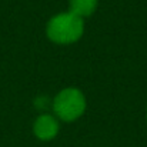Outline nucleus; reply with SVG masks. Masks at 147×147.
Returning a JSON list of instances; mask_svg holds the SVG:
<instances>
[{
  "mask_svg": "<svg viewBox=\"0 0 147 147\" xmlns=\"http://www.w3.org/2000/svg\"><path fill=\"white\" fill-rule=\"evenodd\" d=\"M59 129H60L59 119L56 116H53V114H49V113L40 114L34 120V124H33V133L42 142L53 140L57 136Z\"/></svg>",
  "mask_w": 147,
  "mask_h": 147,
  "instance_id": "nucleus-3",
  "label": "nucleus"
},
{
  "mask_svg": "<svg viewBox=\"0 0 147 147\" xmlns=\"http://www.w3.org/2000/svg\"><path fill=\"white\" fill-rule=\"evenodd\" d=\"M97 4L98 0H69V6H70L69 11L82 19H86L96 11Z\"/></svg>",
  "mask_w": 147,
  "mask_h": 147,
  "instance_id": "nucleus-4",
  "label": "nucleus"
},
{
  "mask_svg": "<svg viewBox=\"0 0 147 147\" xmlns=\"http://www.w3.org/2000/svg\"><path fill=\"white\" fill-rule=\"evenodd\" d=\"M50 104H51V101L47 96H39L34 98V107L37 110H46L50 107Z\"/></svg>",
  "mask_w": 147,
  "mask_h": 147,
  "instance_id": "nucleus-5",
  "label": "nucleus"
},
{
  "mask_svg": "<svg viewBox=\"0 0 147 147\" xmlns=\"http://www.w3.org/2000/svg\"><path fill=\"white\" fill-rule=\"evenodd\" d=\"M84 32V22L82 17L66 11L51 17L46 26V34L53 43L71 45L77 42Z\"/></svg>",
  "mask_w": 147,
  "mask_h": 147,
  "instance_id": "nucleus-1",
  "label": "nucleus"
},
{
  "mask_svg": "<svg viewBox=\"0 0 147 147\" xmlns=\"http://www.w3.org/2000/svg\"><path fill=\"white\" fill-rule=\"evenodd\" d=\"M51 107L54 116L63 121H74L86 110V97L82 90L74 87L63 89L53 98Z\"/></svg>",
  "mask_w": 147,
  "mask_h": 147,
  "instance_id": "nucleus-2",
  "label": "nucleus"
}]
</instances>
